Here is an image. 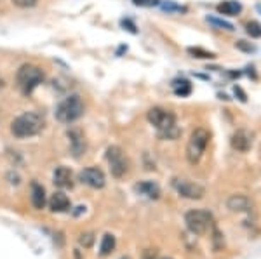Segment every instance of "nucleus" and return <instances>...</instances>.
<instances>
[{"mask_svg":"<svg viewBox=\"0 0 261 259\" xmlns=\"http://www.w3.org/2000/svg\"><path fill=\"white\" fill-rule=\"evenodd\" d=\"M30 191H32V204H33V207L39 209V211H42V209L45 207V202H47V198H45L44 186H42L40 183L33 181L32 186H30Z\"/></svg>","mask_w":261,"mask_h":259,"instance_id":"nucleus-15","label":"nucleus"},{"mask_svg":"<svg viewBox=\"0 0 261 259\" xmlns=\"http://www.w3.org/2000/svg\"><path fill=\"white\" fill-rule=\"evenodd\" d=\"M164 259H171V257H164Z\"/></svg>","mask_w":261,"mask_h":259,"instance_id":"nucleus-27","label":"nucleus"},{"mask_svg":"<svg viewBox=\"0 0 261 259\" xmlns=\"http://www.w3.org/2000/svg\"><path fill=\"white\" fill-rule=\"evenodd\" d=\"M68 141H70V150L73 153L75 158H81L87 150L86 139H84V134L81 129H70L68 131Z\"/></svg>","mask_w":261,"mask_h":259,"instance_id":"nucleus-10","label":"nucleus"},{"mask_svg":"<svg viewBox=\"0 0 261 259\" xmlns=\"http://www.w3.org/2000/svg\"><path fill=\"white\" fill-rule=\"evenodd\" d=\"M231 146H233V150H237L241 153L249 152L252 146V134L249 131H246V129H239L231 136Z\"/></svg>","mask_w":261,"mask_h":259,"instance_id":"nucleus-11","label":"nucleus"},{"mask_svg":"<svg viewBox=\"0 0 261 259\" xmlns=\"http://www.w3.org/2000/svg\"><path fill=\"white\" fill-rule=\"evenodd\" d=\"M226 206L233 212H247V211H251V200L247 197H244V195H231V197L226 200Z\"/></svg>","mask_w":261,"mask_h":259,"instance_id":"nucleus-14","label":"nucleus"},{"mask_svg":"<svg viewBox=\"0 0 261 259\" xmlns=\"http://www.w3.org/2000/svg\"><path fill=\"white\" fill-rule=\"evenodd\" d=\"M14 6L21 7V9H28V7H33L37 4V0H12Z\"/></svg>","mask_w":261,"mask_h":259,"instance_id":"nucleus-25","label":"nucleus"},{"mask_svg":"<svg viewBox=\"0 0 261 259\" xmlns=\"http://www.w3.org/2000/svg\"><path fill=\"white\" fill-rule=\"evenodd\" d=\"M134 190L138 191L140 195H145L148 198H159L161 197V188H159L157 183L153 181H141L134 186Z\"/></svg>","mask_w":261,"mask_h":259,"instance_id":"nucleus-16","label":"nucleus"},{"mask_svg":"<svg viewBox=\"0 0 261 259\" xmlns=\"http://www.w3.org/2000/svg\"><path fill=\"white\" fill-rule=\"evenodd\" d=\"M207 23L214 24L216 28H221V30H228V32L233 30V26H231L230 23H226V21H223V19H218V18H207Z\"/></svg>","mask_w":261,"mask_h":259,"instance_id":"nucleus-22","label":"nucleus"},{"mask_svg":"<svg viewBox=\"0 0 261 259\" xmlns=\"http://www.w3.org/2000/svg\"><path fill=\"white\" fill-rule=\"evenodd\" d=\"M53 181L58 188H71L73 186V174H71V170L68 167L60 165L56 170H54Z\"/></svg>","mask_w":261,"mask_h":259,"instance_id":"nucleus-12","label":"nucleus"},{"mask_svg":"<svg viewBox=\"0 0 261 259\" xmlns=\"http://www.w3.org/2000/svg\"><path fill=\"white\" fill-rule=\"evenodd\" d=\"M42 129H44V119L37 111H27V113L19 115L11 125V132L19 139L37 136Z\"/></svg>","mask_w":261,"mask_h":259,"instance_id":"nucleus-2","label":"nucleus"},{"mask_svg":"<svg viewBox=\"0 0 261 259\" xmlns=\"http://www.w3.org/2000/svg\"><path fill=\"white\" fill-rule=\"evenodd\" d=\"M172 186H174V190L178 191L181 197L190 198V200H200L205 193V190L200 185H197V183H193V181H188V179H179V178L172 179Z\"/></svg>","mask_w":261,"mask_h":259,"instance_id":"nucleus-8","label":"nucleus"},{"mask_svg":"<svg viewBox=\"0 0 261 259\" xmlns=\"http://www.w3.org/2000/svg\"><path fill=\"white\" fill-rule=\"evenodd\" d=\"M185 223H187L188 229L195 235H204L214 226V218L209 211L205 209H193L188 211L185 216Z\"/></svg>","mask_w":261,"mask_h":259,"instance_id":"nucleus-5","label":"nucleus"},{"mask_svg":"<svg viewBox=\"0 0 261 259\" xmlns=\"http://www.w3.org/2000/svg\"><path fill=\"white\" fill-rule=\"evenodd\" d=\"M162 9L167 11V12H185L187 11L185 7L176 6V4H172V2H162Z\"/></svg>","mask_w":261,"mask_h":259,"instance_id":"nucleus-23","label":"nucleus"},{"mask_svg":"<svg viewBox=\"0 0 261 259\" xmlns=\"http://www.w3.org/2000/svg\"><path fill=\"white\" fill-rule=\"evenodd\" d=\"M134 6H140V7H153V6H159L161 0H133Z\"/></svg>","mask_w":261,"mask_h":259,"instance_id":"nucleus-24","label":"nucleus"},{"mask_svg":"<svg viewBox=\"0 0 261 259\" xmlns=\"http://www.w3.org/2000/svg\"><path fill=\"white\" fill-rule=\"evenodd\" d=\"M148 122L157 129L159 136L162 139H176L181 131L176 125V117L169 110H164L161 106H155L148 111Z\"/></svg>","mask_w":261,"mask_h":259,"instance_id":"nucleus-1","label":"nucleus"},{"mask_svg":"<svg viewBox=\"0 0 261 259\" xmlns=\"http://www.w3.org/2000/svg\"><path fill=\"white\" fill-rule=\"evenodd\" d=\"M246 30L252 39H259L261 37V24L258 23V21H251V23H247Z\"/></svg>","mask_w":261,"mask_h":259,"instance_id":"nucleus-20","label":"nucleus"},{"mask_svg":"<svg viewBox=\"0 0 261 259\" xmlns=\"http://www.w3.org/2000/svg\"><path fill=\"white\" fill-rule=\"evenodd\" d=\"M84 110H86V106H84L82 99L79 98L77 94H71L58 104L56 119H58V122H61V124H71L81 119L84 115Z\"/></svg>","mask_w":261,"mask_h":259,"instance_id":"nucleus-3","label":"nucleus"},{"mask_svg":"<svg viewBox=\"0 0 261 259\" xmlns=\"http://www.w3.org/2000/svg\"><path fill=\"white\" fill-rule=\"evenodd\" d=\"M113 249H115V237L110 235V233H107V235L103 237V240H101V245H99L101 256H108V254H112Z\"/></svg>","mask_w":261,"mask_h":259,"instance_id":"nucleus-18","label":"nucleus"},{"mask_svg":"<svg viewBox=\"0 0 261 259\" xmlns=\"http://www.w3.org/2000/svg\"><path fill=\"white\" fill-rule=\"evenodd\" d=\"M209 139H211L209 131H205V129H202V127L195 129V131L192 132L190 139H188V145H187V158L190 164L200 162V158L209 145Z\"/></svg>","mask_w":261,"mask_h":259,"instance_id":"nucleus-6","label":"nucleus"},{"mask_svg":"<svg viewBox=\"0 0 261 259\" xmlns=\"http://www.w3.org/2000/svg\"><path fill=\"white\" fill-rule=\"evenodd\" d=\"M107 162L110 165L113 178H124L129 170V160L124 155L120 146H110L107 150Z\"/></svg>","mask_w":261,"mask_h":259,"instance_id":"nucleus-7","label":"nucleus"},{"mask_svg":"<svg viewBox=\"0 0 261 259\" xmlns=\"http://www.w3.org/2000/svg\"><path fill=\"white\" fill-rule=\"evenodd\" d=\"M188 52L193 54V57H202V60H211V57H214L213 52H207L200 47H190L188 49Z\"/></svg>","mask_w":261,"mask_h":259,"instance_id":"nucleus-21","label":"nucleus"},{"mask_svg":"<svg viewBox=\"0 0 261 259\" xmlns=\"http://www.w3.org/2000/svg\"><path fill=\"white\" fill-rule=\"evenodd\" d=\"M16 82L23 94H32L37 85L44 82V72L35 65H23L16 73Z\"/></svg>","mask_w":261,"mask_h":259,"instance_id":"nucleus-4","label":"nucleus"},{"mask_svg":"<svg viewBox=\"0 0 261 259\" xmlns=\"http://www.w3.org/2000/svg\"><path fill=\"white\" fill-rule=\"evenodd\" d=\"M79 179H81L84 185L96 188V190L103 188L105 183H107V178H105L103 170L98 169V167H86V169L79 174Z\"/></svg>","mask_w":261,"mask_h":259,"instance_id":"nucleus-9","label":"nucleus"},{"mask_svg":"<svg viewBox=\"0 0 261 259\" xmlns=\"http://www.w3.org/2000/svg\"><path fill=\"white\" fill-rule=\"evenodd\" d=\"M92 240H94V239H92L91 233H86V235H82V237H81V244L84 245V247H91Z\"/></svg>","mask_w":261,"mask_h":259,"instance_id":"nucleus-26","label":"nucleus"},{"mask_svg":"<svg viewBox=\"0 0 261 259\" xmlns=\"http://www.w3.org/2000/svg\"><path fill=\"white\" fill-rule=\"evenodd\" d=\"M242 11V6L239 2H235V0H225V2H221L220 6H218V12L223 16H239Z\"/></svg>","mask_w":261,"mask_h":259,"instance_id":"nucleus-17","label":"nucleus"},{"mask_svg":"<svg viewBox=\"0 0 261 259\" xmlns=\"http://www.w3.org/2000/svg\"><path fill=\"white\" fill-rule=\"evenodd\" d=\"M172 89H174L176 96H188L192 93V83L188 80H174L172 82Z\"/></svg>","mask_w":261,"mask_h":259,"instance_id":"nucleus-19","label":"nucleus"},{"mask_svg":"<svg viewBox=\"0 0 261 259\" xmlns=\"http://www.w3.org/2000/svg\"><path fill=\"white\" fill-rule=\"evenodd\" d=\"M70 206H71L70 198L66 197L63 191H56L49 200V207L53 212H66V211H70Z\"/></svg>","mask_w":261,"mask_h":259,"instance_id":"nucleus-13","label":"nucleus"},{"mask_svg":"<svg viewBox=\"0 0 261 259\" xmlns=\"http://www.w3.org/2000/svg\"><path fill=\"white\" fill-rule=\"evenodd\" d=\"M122 259H129V257H122Z\"/></svg>","mask_w":261,"mask_h":259,"instance_id":"nucleus-28","label":"nucleus"}]
</instances>
